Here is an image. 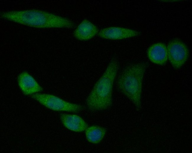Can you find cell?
Returning a JSON list of instances; mask_svg holds the SVG:
<instances>
[{"instance_id": "obj_9", "label": "cell", "mask_w": 192, "mask_h": 153, "mask_svg": "<svg viewBox=\"0 0 192 153\" xmlns=\"http://www.w3.org/2000/svg\"><path fill=\"white\" fill-rule=\"evenodd\" d=\"M60 118L64 125L72 131L83 132L88 127L85 122L81 117L76 115L62 113L60 114Z\"/></svg>"}, {"instance_id": "obj_2", "label": "cell", "mask_w": 192, "mask_h": 153, "mask_svg": "<svg viewBox=\"0 0 192 153\" xmlns=\"http://www.w3.org/2000/svg\"><path fill=\"white\" fill-rule=\"evenodd\" d=\"M118 68V61L115 58L112 59L86 99V104L89 109L100 111L111 106L113 86Z\"/></svg>"}, {"instance_id": "obj_4", "label": "cell", "mask_w": 192, "mask_h": 153, "mask_svg": "<svg viewBox=\"0 0 192 153\" xmlns=\"http://www.w3.org/2000/svg\"><path fill=\"white\" fill-rule=\"evenodd\" d=\"M29 97L46 107L55 111L77 113L81 111L83 108L81 105L66 102L50 94L36 93L30 95Z\"/></svg>"}, {"instance_id": "obj_7", "label": "cell", "mask_w": 192, "mask_h": 153, "mask_svg": "<svg viewBox=\"0 0 192 153\" xmlns=\"http://www.w3.org/2000/svg\"><path fill=\"white\" fill-rule=\"evenodd\" d=\"M17 81L21 90L25 95H30L43 90L35 79L26 71H23L19 75Z\"/></svg>"}, {"instance_id": "obj_6", "label": "cell", "mask_w": 192, "mask_h": 153, "mask_svg": "<svg viewBox=\"0 0 192 153\" xmlns=\"http://www.w3.org/2000/svg\"><path fill=\"white\" fill-rule=\"evenodd\" d=\"M139 32L122 27H110L103 29L99 32V36L103 38L112 39H121L138 36Z\"/></svg>"}, {"instance_id": "obj_3", "label": "cell", "mask_w": 192, "mask_h": 153, "mask_svg": "<svg viewBox=\"0 0 192 153\" xmlns=\"http://www.w3.org/2000/svg\"><path fill=\"white\" fill-rule=\"evenodd\" d=\"M146 67L144 63L130 65L124 69L117 80L119 89L138 110L141 107L142 83Z\"/></svg>"}, {"instance_id": "obj_8", "label": "cell", "mask_w": 192, "mask_h": 153, "mask_svg": "<svg viewBox=\"0 0 192 153\" xmlns=\"http://www.w3.org/2000/svg\"><path fill=\"white\" fill-rule=\"evenodd\" d=\"M147 55L152 63L160 65H165L168 59L167 47L162 43L154 44L148 49Z\"/></svg>"}, {"instance_id": "obj_10", "label": "cell", "mask_w": 192, "mask_h": 153, "mask_svg": "<svg viewBox=\"0 0 192 153\" xmlns=\"http://www.w3.org/2000/svg\"><path fill=\"white\" fill-rule=\"evenodd\" d=\"M98 31V29L95 25L85 19L78 26L74 34V37L78 40L86 41L94 37Z\"/></svg>"}, {"instance_id": "obj_1", "label": "cell", "mask_w": 192, "mask_h": 153, "mask_svg": "<svg viewBox=\"0 0 192 153\" xmlns=\"http://www.w3.org/2000/svg\"><path fill=\"white\" fill-rule=\"evenodd\" d=\"M2 18L20 24L37 28H73L74 24L69 19L43 11L27 9L2 12Z\"/></svg>"}, {"instance_id": "obj_11", "label": "cell", "mask_w": 192, "mask_h": 153, "mask_svg": "<svg viewBox=\"0 0 192 153\" xmlns=\"http://www.w3.org/2000/svg\"><path fill=\"white\" fill-rule=\"evenodd\" d=\"M106 133V130L105 128L98 126L87 127L85 130L87 140L93 144L99 143L104 137Z\"/></svg>"}, {"instance_id": "obj_5", "label": "cell", "mask_w": 192, "mask_h": 153, "mask_svg": "<svg viewBox=\"0 0 192 153\" xmlns=\"http://www.w3.org/2000/svg\"><path fill=\"white\" fill-rule=\"evenodd\" d=\"M167 48L168 58L172 66L175 69H179L188 58V48L181 41L174 39L169 43Z\"/></svg>"}]
</instances>
